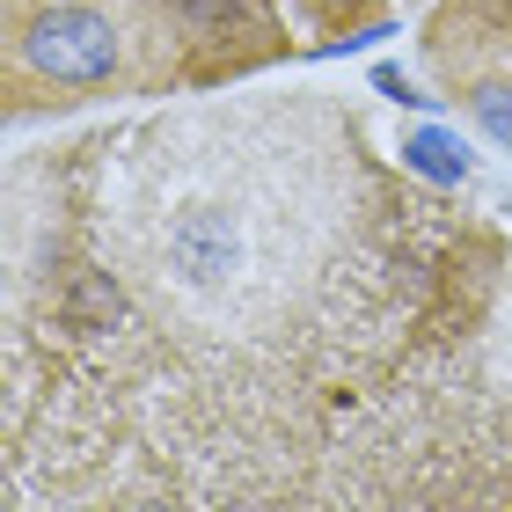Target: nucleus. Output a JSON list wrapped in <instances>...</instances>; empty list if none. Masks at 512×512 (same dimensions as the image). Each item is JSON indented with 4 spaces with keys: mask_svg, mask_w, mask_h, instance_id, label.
Segmentation results:
<instances>
[{
    "mask_svg": "<svg viewBox=\"0 0 512 512\" xmlns=\"http://www.w3.org/2000/svg\"><path fill=\"white\" fill-rule=\"evenodd\" d=\"M242 271H249V242H242L235 213H220V205H183L169 220V235H161V278H169L183 300H220Z\"/></svg>",
    "mask_w": 512,
    "mask_h": 512,
    "instance_id": "nucleus-1",
    "label": "nucleus"
},
{
    "mask_svg": "<svg viewBox=\"0 0 512 512\" xmlns=\"http://www.w3.org/2000/svg\"><path fill=\"white\" fill-rule=\"evenodd\" d=\"M30 59L52 81H103L110 66H118V30H110L96 8H52L30 30Z\"/></svg>",
    "mask_w": 512,
    "mask_h": 512,
    "instance_id": "nucleus-2",
    "label": "nucleus"
},
{
    "mask_svg": "<svg viewBox=\"0 0 512 512\" xmlns=\"http://www.w3.org/2000/svg\"><path fill=\"white\" fill-rule=\"evenodd\" d=\"M476 110H483V125H491V132L505 139V147H512V96H505V88H483Z\"/></svg>",
    "mask_w": 512,
    "mask_h": 512,
    "instance_id": "nucleus-3",
    "label": "nucleus"
},
{
    "mask_svg": "<svg viewBox=\"0 0 512 512\" xmlns=\"http://www.w3.org/2000/svg\"><path fill=\"white\" fill-rule=\"evenodd\" d=\"M183 8H191L198 22H227V15H235V0H183Z\"/></svg>",
    "mask_w": 512,
    "mask_h": 512,
    "instance_id": "nucleus-4",
    "label": "nucleus"
}]
</instances>
